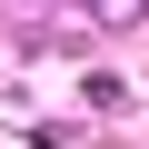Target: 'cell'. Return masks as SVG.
I'll return each mask as SVG.
<instances>
[{"label":"cell","instance_id":"6da1fadb","mask_svg":"<svg viewBox=\"0 0 149 149\" xmlns=\"http://www.w3.org/2000/svg\"><path fill=\"white\" fill-rule=\"evenodd\" d=\"M90 10H100V20L119 30V20H139V10H149V0H90Z\"/></svg>","mask_w":149,"mask_h":149}]
</instances>
